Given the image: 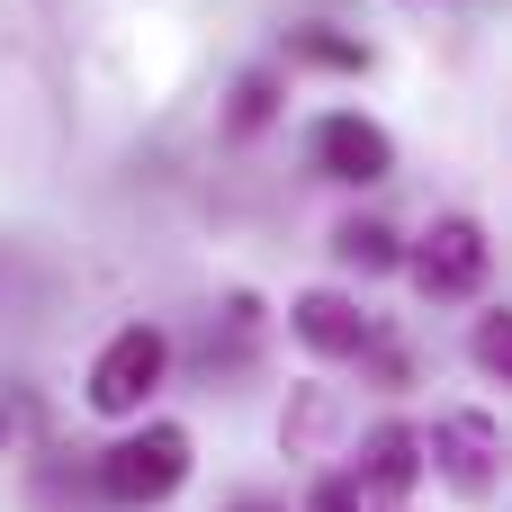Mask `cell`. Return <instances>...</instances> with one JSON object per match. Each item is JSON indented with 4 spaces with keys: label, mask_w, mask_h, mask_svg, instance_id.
<instances>
[{
    "label": "cell",
    "mask_w": 512,
    "mask_h": 512,
    "mask_svg": "<svg viewBox=\"0 0 512 512\" xmlns=\"http://www.w3.org/2000/svg\"><path fill=\"white\" fill-rule=\"evenodd\" d=\"M189 486V432L180 423H144V432H126L108 459H99V495L108 504H171Z\"/></svg>",
    "instance_id": "obj_1"
},
{
    "label": "cell",
    "mask_w": 512,
    "mask_h": 512,
    "mask_svg": "<svg viewBox=\"0 0 512 512\" xmlns=\"http://www.w3.org/2000/svg\"><path fill=\"white\" fill-rule=\"evenodd\" d=\"M405 270H414V288H423V297H477V288H486V270H495V243H486V225H477V216H432V225H423V243L405 252Z\"/></svg>",
    "instance_id": "obj_2"
},
{
    "label": "cell",
    "mask_w": 512,
    "mask_h": 512,
    "mask_svg": "<svg viewBox=\"0 0 512 512\" xmlns=\"http://www.w3.org/2000/svg\"><path fill=\"white\" fill-rule=\"evenodd\" d=\"M162 369H171V342L153 333V324H126V333H108V351L90 360V414H144V396L162 387Z\"/></svg>",
    "instance_id": "obj_3"
},
{
    "label": "cell",
    "mask_w": 512,
    "mask_h": 512,
    "mask_svg": "<svg viewBox=\"0 0 512 512\" xmlns=\"http://www.w3.org/2000/svg\"><path fill=\"white\" fill-rule=\"evenodd\" d=\"M432 468L450 477V495H468V504H486L495 486H504V432H495V414H441L432 423Z\"/></svg>",
    "instance_id": "obj_4"
},
{
    "label": "cell",
    "mask_w": 512,
    "mask_h": 512,
    "mask_svg": "<svg viewBox=\"0 0 512 512\" xmlns=\"http://www.w3.org/2000/svg\"><path fill=\"white\" fill-rule=\"evenodd\" d=\"M315 171H324V180L369 189V180H387V171H396V144H387V126H369V117L333 108V117H315Z\"/></svg>",
    "instance_id": "obj_5"
},
{
    "label": "cell",
    "mask_w": 512,
    "mask_h": 512,
    "mask_svg": "<svg viewBox=\"0 0 512 512\" xmlns=\"http://www.w3.org/2000/svg\"><path fill=\"white\" fill-rule=\"evenodd\" d=\"M288 324H297V342L324 351V360H369V351H378V324H369L342 288H306V297L288 306Z\"/></svg>",
    "instance_id": "obj_6"
},
{
    "label": "cell",
    "mask_w": 512,
    "mask_h": 512,
    "mask_svg": "<svg viewBox=\"0 0 512 512\" xmlns=\"http://www.w3.org/2000/svg\"><path fill=\"white\" fill-rule=\"evenodd\" d=\"M423 468H432V441L405 432V423H378L369 450H360V486H369V495H414Z\"/></svg>",
    "instance_id": "obj_7"
},
{
    "label": "cell",
    "mask_w": 512,
    "mask_h": 512,
    "mask_svg": "<svg viewBox=\"0 0 512 512\" xmlns=\"http://www.w3.org/2000/svg\"><path fill=\"white\" fill-rule=\"evenodd\" d=\"M333 252H342L351 270H396V261H405V252H396V234H387L378 216H351V225L333 234Z\"/></svg>",
    "instance_id": "obj_8"
},
{
    "label": "cell",
    "mask_w": 512,
    "mask_h": 512,
    "mask_svg": "<svg viewBox=\"0 0 512 512\" xmlns=\"http://www.w3.org/2000/svg\"><path fill=\"white\" fill-rule=\"evenodd\" d=\"M468 360H477L495 387H512V306H504V315H477V333H468Z\"/></svg>",
    "instance_id": "obj_9"
},
{
    "label": "cell",
    "mask_w": 512,
    "mask_h": 512,
    "mask_svg": "<svg viewBox=\"0 0 512 512\" xmlns=\"http://www.w3.org/2000/svg\"><path fill=\"white\" fill-rule=\"evenodd\" d=\"M306 512H369V486H360V468H351V477H324V486L306 495Z\"/></svg>",
    "instance_id": "obj_10"
},
{
    "label": "cell",
    "mask_w": 512,
    "mask_h": 512,
    "mask_svg": "<svg viewBox=\"0 0 512 512\" xmlns=\"http://www.w3.org/2000/svg\"><path fill=\"white\" fill-rule=\"evenodd\" d=\"M297 54L306 63H333V72H360L369 63V45H351V36H297Z\"/></svg>",
    "instance_id": "obj_11"
},
{
    "label": "cell",
    "mask_w": 512,
    "mask_h": 512,
    "mask_svg": "<svg viewBox=\"0 0 512 512\" xmlns=\"http://www.w3.org/2000/svg\"><path fill=\"white\" fill-rule=\"evenodd\" d=\"M270 99H279V90H270V72H252V81L234 90V126H261V117H270Z\"/></svg>",
    "instance_id": "obj_12"
},
{
    "label": "cell",
    "mask_w": 512,
    "mask_h": 512,
    "mask_svg": "<svg viewBox=\"0 0 512 512\" xmlns=\"http://www.w3.org/2000/svg\"><path fill=\"white\" fill-rule=\"evenodd\" d=\"M243 512H261V504H243Z\"/></svg>",
    "instance_id": "obj_13"
},
{
    "label": "cell",
    "mask_w": 512,
    "mask_h": 512,
    "mask_svg": "<svg viewBox=\"0 0 512 512\" xmlns=\"http://www.w3.org/2000/svg\"><path fill=\"white\" fill-rule=\"evenodd\" d=\"M0 432H9V423H0Z\"/></svg>",
    "instance_id": "obj_14"
}]
</instances>
